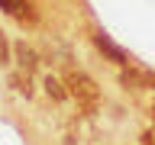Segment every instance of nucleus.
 Listing matches in <instances>:
<instances>
[{
	"mask_svg": "<svg viewBox=\"0 0 155 145\" xmlns=\"http://www.w3.org/2000/svg\"><path fill=\"white\" fill-rule=\"evenodd\" d=\"M65 87H68V97H74V103H78L81 113L94 116L97 110H100L104 97H100V87H97V81L91 74L78 71V68H68L65 71Z\"/></svg>",
	"mask_w": 155,
	"mask_h": 145,
	"instance_id": "nucleus-1",
	"label": "nucleus"
},
{
	"mask_svg": "<svg viewBox=\"0 0 155 145\" xmlns=\"http://www.w3.org/2000/svg\"><path fill=\"white\" fill-rule=\"evenodd\" d=\"M94 45H97V52H104L110 61H116V65H126V52H123L120 45H113V42L104 36V32H94Z\"/></svg>",
	"mask_w": 155,
	"mask_h": 145,
	"instance_id": "nucleus-2",
	"label": "nucleus"
},
{
	"mask_svg": "<svg viewBox=\"0 0 155 145\" xmlns=\"http://www.w3.org/2000/svg\"><path fill=\"white\" fill-rule=\"evenodd\" d=\"M123 84L126 87H155L152 71H123Z\"/></svg>",
	"mask_w": 155,
	"mask_h": 145,
	"instance_id": "nucleus-3",
	"label": "nucleus"
},
{
	"mask_svg": "<svg viewBox=\"0 0 155 145\" xmlns=\"http://www.w3.org/2000/svg\"><path fill=\"white\" fill-rule=\"evenodd\" d=\"M0 10H3V13H10V16H16V19H32L26 0H0Z\"/></svg>",
	"mask_w": 155,
	"mask_h": 145,
	"instance_id": "nucleus-4",
	"label": "nucleus"
},
{
	"mask_svg": "<svg viewBox=\"0 0 155 145\" xmlns=\"http://www.w3.org/2000/svg\"><path fill=\"white\" fill-rule=\"evenodd\" d=\"M16 58H19V68H23L26 74L36 71V52H32L29 45H16Z\"/></svg>",
	"mask_w": 155,
	"mask_h": 145,
	"instance_id": "nucleus-5",
	"label": "nucleus"
},
{
	"mask_svg": "<svg viewBox=\"0 0 155 145\" xmlns=\"http://www.w3.org/2000/svg\"><path fill=\"white\" fill-rule=\"evenodd\" d=\"M45 87H48V94L55 97V100H61V97H65V94H68V90H61V84H58L55 77H48V81H45Z\"/></svg>",
	"mask_w": 155,
	"mask_h": 145,
	"instance_id": "nucleus-6",
	"label": "nucleus"
},
{
	"mask_svg": "<svg viewBox=\"0 0 155 145\" xmlns=\"http://www.w3.org/2000/svg\"><path fill=\"white\" fill-rule=\"evenodd\" d=\"M0 65H7V39L0 36Z\"/></svg>",
	"mask_w": 155,
	"mask_h": 145,
	"instance_id": "nucleus-7",
	"label": "nucleus"
}]
</instances>
